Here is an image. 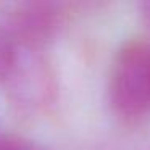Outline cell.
Masks as SVG:
<instances>
[{"mask_svg":"<svg viewBox=\"0 0 150 150\" xmlns=\"http://www.w3.org/2000/svg\"><path fill=\"white\" fill-rule=\"evenodd\" d=\"M111 107L126 118L150 110V39L132 37L115 53L108 78Z\"/></svg>","mask_w":150,"mask_h":150,"instance_id":"6da1fadb","label":"cell"},{"mask_svg":"<svg viewBox=\"0 0 150 150\" xmlns=\"http://www.w3.org/2000/svg\"><path fill=\"white\" fill-rule=\"evenodd\" d=\"M66 18V7L55 2H23L11 7L0 24L8 36L28 49L37 50L47 45L62 29Z\"/></svg>","mask_w":150,"mask_h":150,"instance_id":"7a4b0ae2","label":"cell"},{"mask_svg":"<svg viewBox=\"0 0 150 150\" xmlns=\"http://www.w3.org/2000/svg\"><path fill=\"white\" fill-rule=\"evenodd\" d=\"M10 95L13 105L21 111L36 113L45 111L57 98V78L53 68L42 57H36L31 62L18 63L8 78Z\"/></svg>","mask_w":150,"mask_h":150,"instance_id":"3957f363","label":"cell"},{"mask_svg":"<svg viewBox=\"0 0 150 150\" xmlns=\"http://www.w3.org/2000/svg\"><path fill=\"white\" fill-rule=\"evenodd\" d=\"M16 42L0 26V79H8L18 63Z\"/></svg>","mask_w":150,"mask_h":150,"instance_id":"277c9868","label":"cell"},{"mask_svg":"<svg viewBox=\"0 0 150 150\" xmlns=\"http://www.w3.org/2000/svg\"><path fill=\"white\" fill-rule=\"evenodd\" d=\"M0 150H45L37 142L18 136H0Z\"/></svg>","mask_w":150,"mask_h":150,"instance_id":"5b68a950","label":"cell"},{"mask_svg":"<svg viewBox=\"0 0 150 150\" xmlns=\"http://www.w3.org/2000/svg\"><path fill=\"white\" fill-rule=\"evenodd\" d=\"M139 10H140L142 18L145 20V23L150 24V0L149 2H142V4L139 5Z\"/></svg>","mask_w":150,"mask_h":150,"instance_id":"8992f818","label":"cell"}]
</instances>
